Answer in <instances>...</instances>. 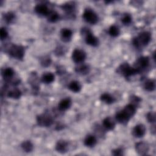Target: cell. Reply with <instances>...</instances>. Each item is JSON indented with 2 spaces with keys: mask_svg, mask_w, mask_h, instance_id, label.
<instances>
[{
  "mask_svg": "<svg viewBox=\"0 0 156 156\" xmlns=\"http://www.w3.org/2000/svg\"><path fill=\"white\" fill-rule=\"evenodd\" d=\"M151 40V34L150 32L144 31L141 32L138 37L134 38L132 40L133 44L136 48H139L140 46H147Z\"/></svg>",
  "mask_w": 156,
  "mask_h": 156,
  "instance_id": "obj_1",
  "label": "cell"
},
{
  "mask_svg": "<svg viewBox=\"0 0 156 156\" xmlns=\"http://www.w3.org/2000/svg\"><path fill=\"white\" fill-rule=\"evenodd\" d=\"M117 71L126 78L139 73L138 71L136 68L130 66L127 63H124L120 65L118 68Z\"/></svg>",
  "mask_w": 156,
  "mask_h": 156,
  "instance_id": "obj_2",
  "label": "cell"
},
{
  "mask_svg": "<svg viewBox=\"0 0 156 156\" xmlns=\"http://www.w3.org/2000/svg\"><path fill=\"white\" fill-rule=\"evenodd\" d=\"M9 54L14 58L22 60L24 55V48L21 45L13 44L9 49Z\"/></svg>",
  "mask_w": 156,
  "mask_h": 156,
  "instance_id": "obj_3",
  "label": "cell"
},
{
  "mask_svg": "<svg viewBox=\"0 0 156 156\" xmlns=\"http://www.w3.org/2000/svg\"><path fill=\"white\" fill-rule=\"evenodd\" d=\"M83 20L88 23L91 24H94L98 21V16L97 14L91 9H86L83 13Z\"/></svg>",
  "mask_w": 156,
  "mask_h": 156,
  "instance_id": "obj_4",
  "label": "cell"
},
{
  "mask_svg": "<svg viewBox=\"0 0 156 156\" xmlns=\"http://www.w3.org/2000/svg\"><path fill=\"white\" fill-rule=\"evenodd\" d=\"M37 122L41 127H49L53 123V118L48 114H41L37 117Z\"/></svg>",
  "mask_w": 156,
  "mask_h": 156,
  "instance_id": "obj_5",
  "label": "cell"
},
{
  "mask_svg": "<svg viewBox=\"0 0 156 156\" xmlns=\"http://www.w3.org/2000/svg\"><path fill=\"white\" fill-rule=\"evenodd\" d=\"M82 29L83 34H85V41L86 43L91 46H97L99 44L98 38L94 35H93V34L90 30H88V29H87L85 30L84 29Z\"/></svg>",
  "mask_w": 156,
  "mask_h": 156,
  "instance_id": "obj_6",
  "label": "cell"
},
{
  "mask_svg": "<svg viewBox=\"0 0 156 156\" xmlns=\"http://www.w3.org/2000/svg\"><path fill=\"white\" fill-rule=\"evenodd\" d=\"M86 58V53L84 51L79 49H75L72 53V58L77 63L83 62Z\"/></svg>",
  "mask_w": 156,
  "mask_h": 156,
  "instance_id": "obj_7",
  "label": "cell"
},
{
  "mask_svg": "<svg viewBox=\"0 0 156 156\" xmlns=\"http://www.w3.org/2000/svg\"><path fill=\"white\" fill-rule=\"evenodd\" d=\"M149 64V57H146V56H143V57H140L137 60L134 68H136L140 73L142 69L147 68Z\"/></svg>",
  "mask_w": 156,
  "mask_h": 156,
  "instance_id": "obj_8",
  "label": "cell"
},
{
  "mask_svg": "<svg viewBox=\"0 0 156 156\" xmlns=\"http://www.w3.org/2000/svg\"><path fill=\"white\" fill-rule=\"evenodd\" d=\"M135 149L138 154L141 155H146L149 151V144L144 141H140L135 144Z\"/></svg>",
  "mask_w": 156,
  "mask_h": 156,
  "instance_id": "obj_9",
  "label": "cell"
},
{
  "mask_svg": "<svg viewBox=\"0 0 156 156\" xmlns=\"http://www.w3.org/2000/svg\"><path fill=\"white\" fill-rule=\"evenodd\" d=\"M146 127L143 124L136 125L132 130V135L136 138H141L146 133Z\"/></svg>",
  "mask_w": 156,
  "mask_h": 156,
  "instance_id": "obj_10",
  "label": "cell"
},
{
  "mask_svg": "<svg viewBox=\"0 0 156 156\" xmlns=\"http://www.w3.org/2000/svg\"><path fill=\"white\" fill-rule=\"evenodd\" d=\"M115 118H116V120L118 122L122 124H127L130 119V118L122 110L118 112L116 114Z\"/></svg>",
  "mask_w": 156,
  "mask_h": 156,
  "instance_id": "obj_11",
  "label": "cell"
},
{
  "mask_svg": "<svg viewBox=\"0 0 156 156\" xmlns=\"http://www.w3.org/2000/svg\"><path fill=\"white\" fill-rule=\"evenodd\" d=\"M68 147V143L63 140H58L55 144V150L60 154H64L67 151Z\"/></svg>",
  "mask_w": 156,
  "mask_h": 156,
  "instance_id": "obj_12",
  "label": "cell"
},
{
  "mask_svg": "<svg viewBox=\"0 0 156 156\" xmlns=\"http://www.w3.org/2000/svg\"><path fill=\"white\" fill-rule=\"evenodd\" d=\"M60 35L62 41L64 42H68L71 39L73 32L68 28H63L60 31Z\"/></svg>",
  "mask_w": 156,
  "mask_h": 156,
  "instance_id": "obj_13",
  "label": "cell"
},
{
  "mask_svg": "<svg viewBox=\"0 0 156 156\" xmlns=\"http://www.w3.org/2000/svg\"><path fill=\"white\" fill-rule=\"evenodd\" d=\"M34 10L37 14L42 16H46L48 15V14L50 12L47 5L44 4H37L35 7Z\"/></svg>",
  "mask_w": 156,
  "mask_h": 156,
  "instance_id": "obj_14",
  "label": "cell"
},
{
  "mask_svg": "<svg viewBox=\"0 0 156 156\" xmlns=\"http://www.w3.org/2000/svg\"><path fill=\"white\" fill-rule=\"evenodd\" d=\"M71 105V100L69 98H66L61 100L58 105V108L60 111H65L68 109Z\"/></svg>",
  "mask_w": 156,
  "mask_h": 156,
  "instance_id": "obj_15",
  "label": "cell"
},
{
  "mask_svg": "<svg viewBox=\"0 0 156 156\" xmlns=\"http://www.w3.org/2000/svg\"><path fill=\"white\" fill-rule=\"evenodd\" d=\"M102 126L105 129L112 130L115 127V122L110 117H106L102 121Z\"/></svg>",
  "mask_w": 156,
  "mask_h": 156,
  "instance_id": "obj_16",
  "label": "cell"
},
{
  "mask_svg": "<svg viewBox=\"0 0 156 156\" xmlns=\"http://www.w3.org/2000/svg\"><path fill=\"white\" fill-rule=\"evenodd\" d=\"M122 110L131 118L136 113V107L132 104H129L124 107Z\"/></svg>",
  "mask_w": 156,
  "mask_h": 156,
  "instance_id": "obj_17",
  "label": "cell"
},
{
  "mask_svg": "<svg viewBox=\"0 0 156 156\" xmlns=\"http://www.w3.org/2000/svg\"><path fill=\"white\" fill-rule=\"evenodd\" d=\"M100 99L106 104H112L115 101V98L108 93L102 94L100 97Z\"/></svg>",
  "mask_w": 156,
  "mask_h": 156,
  "instance_id": "obj_18",
  "label": "cell"
},
{
  "mask_svg": "<svg viewBox=\"0 0 156 156\" xmlns=\"http://www.w3.org/2000/svg\"><path fill=\"white\" fill-rule=\"evenodd\" d=\"M97 142L96 136L92 135H89L86 136L84 140V144L87 147H93Z\"/></svg>",
  "mask_w": 156,
  "mask_h": 156,
  "instance_id": "obj_19",
  "label": "cell"
},
{
  "mask_svg": "<svg viewBox=\"0 0 156 156\" xmlns=\"http://www.w3.org/2000/svg\"><path fill=\"white\" fill-rule=\"evenodd\" d=\"M54 74L50 72L45 73L41 76V81L44 83H51L54 80Z\"/></svg>",
  "mask_w": 156,
  "mask_h": 156,
  "instance_id": "obj_20",
  "label": "cell"
},
{
  "mask_svg": "<svg viewBox=\"0 0 156 156\" xmlns=\"http://www.w3.org/2000/svg\"><path fill=\"white\" fill-rule=\"evenodd\" d=\"M21 91L18 88H13L10 90L7 93V97L11 99H19L21 96Z\"/></svg>",
  "mask_w": 156,
  "mask_h": 156,
  "instance_id": "obj_21",
  "label": "cell"
},
{
  "mask_svg": "<svg viewBox=\"0 0 156 156\" xmlns=\"http://www.w3.org/2000/svg\"><path fill=\"white\" fill-rule=\"evenodd\" d=\"M90 70V66L87 65H81L75 68L76 72L80 75H86L88 74Z\"/></svg>",
  "mask_w": 156,
  "mask_h": 156,
  "instance_id": "obj_22",
  "label": "cell"
},
{
  "mask_svg": "<svg viewBox=\"0 0 156 156\" xmlns=\"http://www.w3.org/2000/svg\"><path fill=\"white\" fill-rule=\"evenodd\" d=\"M68 88L74 93L79 92L81 90V85L80 83L76 80L71 81L68 85Z\"/></svg>",
  "mask_w": 156,
  "mask_h": 156,
  "instance_id": "obj_23",
  "label": "cell"
},
{
  "mask_svg": "<svg viewBox=\"0 0 156 156\" xmlns=\"http://www.w3.org/2000/svg\"><path fill=\"white\" fill-rule=\"evenodd\" d=\"M14 74V70L12 68L9 67L5 68L2 72V75L3 77L6 80H10V79H12L13 77Z\"/></svg>",
  "mask_w": 156,
  "mask_h": 156,
  "instance_id": "obj_24",
  "label": "cell"
},
{
  "mask_svg": "<svg viewBox=\"0 0 156 156\" xmlns=\"http://www.w3.org/2000/svg\"><path fill=\"white\" fill-rule=\"evenodd\" d=\"M144 88L147 91H152L155 88V82L152 79L147 80L144 83Z\"/></svg>",
  "mask_w": 156,
  "mask_h": 156,
  "instance_id": "obj_25",
  "label": "cell"
},
{
  "mask_svg": "<svg viewBox=\"0 0 156 156\" xmlns=\"http://www.w3.org/2000/svg\"><path fill=\"white\" fill-rule=\"evenodd\" d=\"M21 147L26 152H30L34 148L32 143L29 140L23 141L21 144Z\"/></svg>",
  "mask_w": 156,
  "mask_h": 156,
  "instance_id": "obj_26",
  "label": "cell"
},
{
  "mask_svg": "<svg viewBox=\"0 0 156 156\" xmlns=\"http://www.w3.org/2000/svg\"><path fill=\"white\" fill-rule=\"evenodd\" d=\"M46 17L48 21L51 23H55L59 19V15L55 11H50Z\"/></svg>",
  "mask_w": 156,
  "mask_h": 156,
  "instance_id": "obj_27",
  "label": "cell"
},
{
  "mask_svg": "<svg viewBox=\"0 0 156 156\" xmlns=\"http://www.w3.org/2000/svg\"><path fill=\"white\" fill-rule=\"evenodd\" d=\"M108 34L110 36L113 37H116L119 35L120 30L116 26L112 25L108 29Z\"/></svg>",
  "mask_w": 156,
  "mask_h": 156,
  "instance_id": "obj_28",
  "label": "cell"
},
{
  "mask_svg": "<svg viewBox=\"0 0 156 156\" xmlns=\"http://www.w3.org/2000/svg\"><path fill=\"white\" fill-rule=\"evenodd\" d=\"M62 9L64 11L66 12L67 14H70L72 13L74 10V5L73 3L68 2L66 4H64L62 6Z\"/></svg>",
  "mask_w": 156,
  "mask_h": 156,
  "instance_id": "obj_29",
  "label": "cell"
},
{
  "mask_svg": "<svg viewBox=\"0 0 156 156\" xmlns=\"http://www.w3.org/2000/svg\"><path fill=\"white\" fill-rule=\"evenodd\" d=\"M15 18V15L12 12H9L4 15V21L7 23H10Z\"/></svg>",
  "mask_w": 156,
  "mask_h": 156,
  "instance_id": "obj_30",
  "label": "cell"
},
{
  "mask_svg": "<svg viewBox=\"0 0 156 156\" xmlns=\"http://www.w3.org/2000/svg\"><path fill=\"white\" fill-rule=\"evenodd\" d=\"M132 21V17L129 14H125L122 19H121V22L124 24V25H127L129 24Z\"/></svg>",
  "mask_w": 156,
  "mask_h": 156,
  "instance_id": "obj_31",
  "label": "cell"
},
{
  "mask_svg": "<svg viewBox=\"0 0 156 156\" xmlns=\"http://www.w3.org/2000/svg\"><path fill=\"white\" fill-rule=\"evenodd\" d=\"M146 118L147 121L151 123H154L155 122V113L154 112H149L147 115Z\"/></svg>",
  "mask_w": 156,
  "mask_h": 156,
  "instance_id": "obj_32",
  "label": "cell"
},
{
  "mask_svg": "<svg viewBox=\"0 0 156 156\" xmlns=\"http://www.w3.org/2000/svg\"><path fill=\"white\" fill-rule=\"evenodd\" d=\"M51 62V58L49 57H44L41 60V65L43 66H48L50 65Z\"/></svg>",
  "mask_w": 156,
  "mask_h": 156,
  "instance_id": "obj_33",
  "label": "cell"
},
{
  "mask_svg": "<svg viewBox=\"0 0 156 156\" xmlns=\"http://www.w3.org/2000/svg\"><path fill=\"white\" fill-rule=\"evenodd\" d=\"M8 36V32L5 27H1L0 29V38L1 40H5Z\"/></svg>",
  "mask_w": 156,
  "mask_h": 156,
  "instance_id": "obj_34",
  "label": "cell"
},
{
  "mask_svg": "<svg viewBox=\"0 0 156 156\" xmlns=\"http://www.w3.org/2000/svg\"><path fill=\"white\" fill-rule=\"evenodd\" d=\"M112 154L115 156H121L123 155V150L121 148H117L112 151Z\"/></svg>",
  "mask_w": 156,
  "mask_h": 156,
  "instance_id": "obj_35",
  "label": "cell"
},
{
  "mask_svg": "<svg viewBox=\"0 0 156 156\" xmlns=\"http://www.w3.org/2000/svg\"><path fill=\"white\" fill-rule=\"evenodd\" d=\"M130 100H131V102H133V103H132V104L133 105H135V104L140 103V102H141V99L139 97H138V96H132L130 98Z\"/></svg>",
  "mask_w": 156,
  "mask_h": 156,
  "instance_id": "obj_36",
  "label": "cell"
}]
</instances>
